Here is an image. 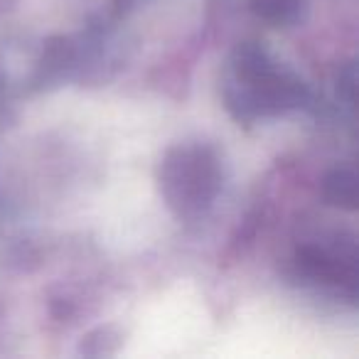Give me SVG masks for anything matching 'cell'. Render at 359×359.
Masks as SVG:
<instances>
[{
	"mask_svg": "<svg viewBox=\"0 0 359 359\" xmlns=\"http://www.w3.org/2000/svg\"><path fill=\"white\" fill-rule=\"evenodd\" d=\"M224 101L239 121H251L256 116H276L305 106L308 86L290 72L276 69L261 45L246 42L231 55Z\"/></svg>",
	"mask_w": 359,
	"mask_h": 359,
	"instance_id": "cell-1",
	"label": "cell"
},
{
	"mask_svg": "<svg viewBox=\"0 0 359 359\" xmlns=\"http://www.w3.org/2000/svg\"><path fill=\"white\" fill-rule=\"evenodd\" d=\"M121 339L123 334L114 327V325H106V327H96L94 332H89L81 342V354H89V357H106V354H114L121 347Z\"/></svg>",
	"mask_w": 359,
	"mask_h": 359,
	"instance_id": "cell-7",
	"label": "cell"
},
{
	"mask_svg": "<svg viewBox=\"0 0 359 359\" xmlns=\"http://www.w3.org/2000/svg\"><path fill=\"white\" fill-rule=\"evenodd\" d=\"M323 197L339 210H357V175L349 168H334L323 177Z\"/></svg>",
	"mask_w": 359,
	"mask_h": 359,
	"instance_id": "cell-4",
	"label": "cell"
},
{
	"mask_svg": "<svg viewBox=\"0 0 359 359\" xmlns=\"http://www.w3.org/2000/svg\"><path fill=\"white\" fill-rule=\"evenodd\" d=\"M256 18L271 25H293L303 13V0H249Z\"/></svg>",
	"mask_w": 359,
	"mask_h": 359,
	"instance_id": "cell-6",
	"label": "cell"
},
{
	"mask_svg": "<svg viewBox=\"0 0 359 359\" xmlns=\"http://www.w3.org/2000/svg\"><path fill=\"white\" fill-rule=\"evenodd\" d=\"M295 259H298V266L308 276L330 280V283H342L354 293V285H357L354 254L334 256V254H330V251L320 249V246H300Z\"/></svg>",
	"mask_w": 359,
	"mask_h": 359,
	"instance_id": "cell-3",
	"label": "cell"
},
{
	"mask_svg": "<svg viewBox=\"0 0 359 359\" xmlns=\"http://www.w3.org/2000/svg\"><path fill=\"white\" fill-rule=\"evenodd\" d=\"M74 62V45L65 37H52L47 40L45 52L40 60V76L42 79H57L62 76Z\"/></svg>",
	"mask_w": 359,
	"mask_h": 359,
	"instance_id": "cell-5",
	"label": "cell"
},
{
	"mask_svg": "<svg viewBox=\"0 0 359 359\" xmlns=\"http://www.w3.org/2000/svg\"><path fill=\"white\" fill-rule=\"evenodd\" d=\"M337 94L347 101V106H354V94H357V62H347L337 72Z\"/></svg>",
	"mask_w": 359,
	"mask_h": 359,
	"instance_id": "cell-8",
	"label": "cell"
},
{
	"mask_svg": "<svg viewBox=\"0 0 359 359\" xmlns=\"http://www.w3.org/2000/svg\"><path fill=\"white\" fill-rule=\"evenodd\" d=\"M160 190L180 217L207 210L219 190V165L212 150L202 145L170 150L160 165Z\"/></svg>",
	"mask_w": 359,
	"mask_h": 359,
	"instance_id": "cell-2",
	"label": "cell"
}]
</instances>
